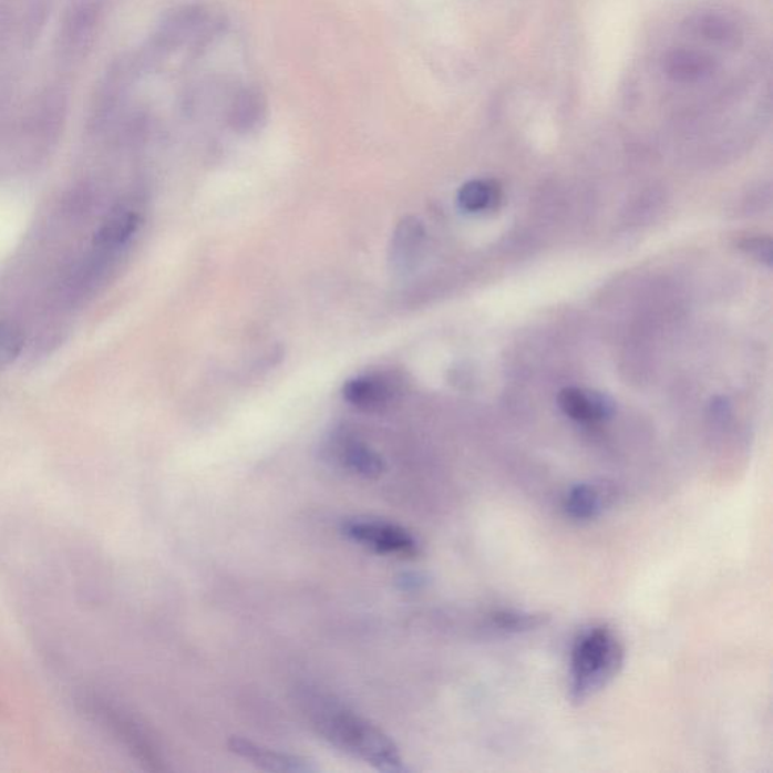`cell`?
Listing matches in <instances>:
<instances>
[{
	"label": "cell",
	"mask_w": 773,
	"mask_h": 773,
	"mask_svg": "<svg viewBox=\"0 0 773 773\" xmlns=\"http://www.w3.org/2000/svg\"><path fill=\"white\" fill-rule=\"evenodd\" d=\"M313 719L319 733L339 750L363 760L378 771H403L401 754L392 739L365 719L322 698L313 705Z\"/></svg>",
	"instance_id": "obj_1"
},
{
	"label": "cell",
	"mask_w": 773,
	"mask_h": 773,
	"mask_svg": "<svg viewBox=\"0 0 773 773\" xmlns=\"http://www.w3.org/2000/svg\"><path fill=\"white\" fill-rule=\"evenodd\" d=\"M625 646L609 627L585 630L571 655L569 698L581 704L610 683L625 664Z\"/></svg>",
	"instance_id": "obj_2"
},
{
	"label": "cell",
	"mask_w": 773,
	"mask_h": 773,
	"mask_svg": "<svg viewBox=\"0 0 773 773\" xmlns=\"http://www.w3.org/2000/svg\"><path fill=\"white\" fill-rule=\"evenodd\" d=\"M343 532L352 542L380 555L411 558L419 552L418 542L409 530L381 519H352L343 526Z\"/></svg>",
	"instance_id": "obj_3"
},
{
	"label": "cell",
	"mask_w": 773,
	"mask_h": 773,
	"mask_svg": "<svg viewBox=\"0 0 773 773\" xmlns=\"http://www.w3.org/2000/svg\"><path fill=\"white\" fill-rule=\"evenodd\" d=\"M398 396V384L393 378L372 373L357 377L343 386L344 401L361 411H381Z\"/></svg>",
	"instance_id": "obj_4"
},
{
	"label": "cell",
	"mask_w": 773,
	"mask_h": 773,
	"mask_svg": "<svg viewBox=\"0 0 773 773\" xmlns=\"http://www.w3.org/2000/svg\"><path fill=\"white\" fill-rule=\"evenodd\" d=\"M559 409L567 418L579 423H598L614 414L612 399L594 390L567 386L560 390Z\"/></svg>",
	"instance_id": "obj_5"
},
{
	"label": "cell",
	"mask_w": 773,
	"mask_h": 773,
	"mask_svg": "<svg viewBox=\"0 0 773 773\" xmlns=\"http://www.w3.org/2000/svg\"><path fill=\"white\" fill-rule=\"evenodd\" d=\"M717 64L708 53L693 49L669 50L663 56L662 70L668 79L681 85L705 81L714 73Z\"/></svg>",
	"instance_id": "obj_6"
},
{
	"label": "cell",
	"mask_w": 773,
	"mask_h": 773,
	"mask_svg": "<svg viewBox=\"0 0 773 773\" xmlns=\"http://www.w3.org/2000/svg\"><path fill=\"white\" fill-rule=\"evenodd\" d=\"M230 750L239 757L248 760L255 766L269 772L306 773L315 769L306 759L257 745V743L247 741V739L233 738Z\"/></svg>",
	"instance_id": "obj_7"
},
{
	"label": "cell",
	"mask_w": 773,
	"mask_h": 773,
	"mask_svg": "<svg viewBox=\"0 0 773 773\" xmlns=\"http://www.w3.org/2000/svg\"><path fill=\"white\" fill-rule=\"evenodd\" d=\"M268 112V99L259 86H247L231 99L228 106V124L233 131L249 133L265 122Z\"/></svg>",
	"instance_id": "obj_8"
},
{
	"label": "cell",
	"mask_w": 773,
	"mask_h": 773,
	"mask_svg": "<svg viewBox=\"0 0 773 773\" xmlns=\"http://www.w3.org/2000/svg\"><path fill=\"white\" fill-rule=\"evenodd\" d=\"M425 239L422 223L415 218H405L398 224L390 245V265L394 272H405L413 268L419 259V251Z\"/></svg>",
	"instance_id": "obj_9"
},
{
	"label": "cell",
	"mask_w": 773,
	"mask_h": 773,
	"mask_svg": "<svg viewBox=\"0 0 773 773\" xmlns=\"http://www.w3.org/2000/svg\"><path fill=\"white\" fill-rule=\"evenodd\" d=\"M688 29L693 35L724 48H734L742 40V29L738 22L721 12L705 11L692 16Z\"/></svg>",
	"instance_id": "obj_10"
},
{
	"label": "cell",
	"mask_w": 773,
	"mask_h": 773,
	"mask_svg": "<svg viewBox=\"0 0 773 773\" xmlns=\"http://www.w3.org/2000/svg\"><path fill=\"white\" fill-rule=\"evenodd\" d=\"M334 455L339 463L348 468L349 472L355 475L368 477H378L384 470L381 456L375 451H372L368 444L360 440L351 439V436H342L336 440Z\"/></svg>",
	"instance_id": "obj_11"
},
{
	"label": "cell",
	"mask_w": 773,
	"mask_h": 773,
	"mask_svg": "<svg viewBox=\"0 0 773 773\" xmlns=\"http://www.w3.org/2000/svg\"><path fill=\"white\" fill-rule=\"evenodd\" d=\"M27 215V202L19 190L0 186V256L19 239Z\"/></svg>",
	"instance_id": "obj_12"
},
{
	"label": "cell",
	"mask_w": 773,
	"mask_h": 773,
	"mask_svg": "<svg viewBox=\"0 0 773 773\" xmlns=\"http://www.w3.org/2000/svg\"><path fill=\"white\" fill-rule=\"evenodd\" d=\"M609 492L597 484H579L569 489L564 501V511L569 518L588 522L598 517L609 503Z\"/></svg>",
	"instance_id": "obj_13"
},
{
	"label": "cell",
	"mask_w": 773,
	"mask_h": 773,
	"mask_svg": "<svg viewBox=\"0 0 773 773\" xmlns=\"http://www.w3.org/2000/svg\"><path fill=\"white\" fill-rule=\"evenodd\" d=\"M502 199V188L496 181H472L458 193V206L467 214L494 210Z\"/></svg>",
	"instance_id": "obj_14"
},
{
	"label": "cell",
	"mask_w": 773,
	"mask_h": 773,
	"mask_svg": "<svg viewBox=\"0 0 773 773\" xmlns=\"http://www.w3.org/2000/svg\"><path fill=\"white\" fill-rule=\"evenodd\" d=\"M546 615L517 612V610H502L493 615V625L501 630L511 631V633H519V631H529L539 629L547 625Z\"/></svg>",
	"instance_id": "obj_15"
},
{
	"label": "cell",
	"mask_w": 773,
	"mask_h": 773,
	"mask_svg": "<svg viewBox=\"0 0 773 773\" xmlns=\"http://www.w3.org/2000/svg\"><path fill=\"white\" fill-rule=\"evenodd\" d=\"M741 249L746 252L748 256L754 257L763 264H772V240L769 238H763V236H750V238H743L741 240Z\"/></svg>",
	"instance_id": "obj_16"
}]
</instances>
